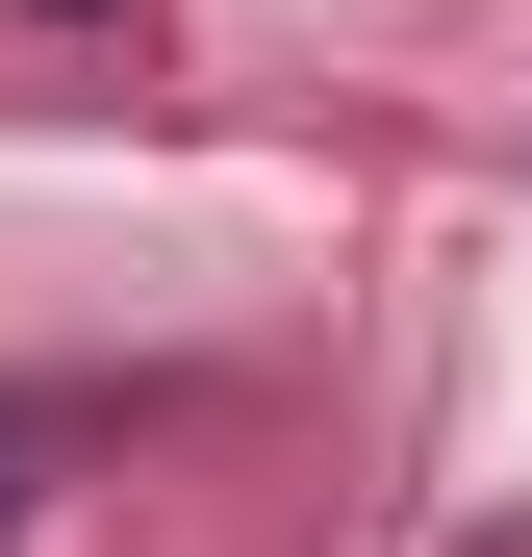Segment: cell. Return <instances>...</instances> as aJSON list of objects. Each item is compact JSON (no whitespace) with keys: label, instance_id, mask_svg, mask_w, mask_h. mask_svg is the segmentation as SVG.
<instances>
[{"label":"cell","instance_id":"1","mask_svg":"<svg viewBox=\"0 0 532 557\" xmlns=\"http://www.w3.org/2000/svg\"><path fill=\"white\" fill-rule=\"evenodd\" d=\"M0 532H26V431H0Z\"/></svg>","mask_w":532,"mask_h":557}]
</instances>
